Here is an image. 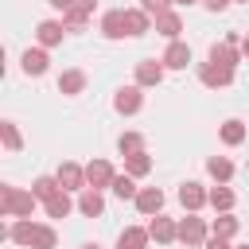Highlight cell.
I'll list each match as a JSON object with an SVG mask.
<instances>
[{
  "instance_id": "38",
  "label": "cell",
  "mask_w": 249,
  "mask_h": 249,
  "mask_svg": "<svg viewBox=\"0 0 249 249\" xmlns=\"http://www.w3.org/2000/svg\"><path fill=\"white\" fill-rule=\"evenodd\" d=\"M187 4H195V0H175V8H187Z\"/></svg>"
},
{
  "instance_id": "22",
  "label": "cell",
  "mask_w": 249,
  "mask_h": 249,
  "mask_svg": "<svg viewBox=\"0 0 249 249\" xmlns=\"http://www.w3.org/2000/svg\"><path fill=\"white\" fill-rule=\"evenodd\" d=\"M218 136H222V144H230V148H237L241 140H245V124L237 121V117H230L222 128H218Z\"/></svg>"
},
{
  "instance_id": "41",
  "label": "cell",
  "mask_w": 249,
  "mask_h": 249,
  "mask_svg": "<svg viewBox=\"0 0 249 249\" xmlns=\"http://www.w3.org/2000/svg\"><path fill=\"white\" fill-rule=\"evenodd\" d=\"M237 4H249V0H237Z\"/></svg>"
},
{
  "instance_id": "4",
  "label": "cell",
  "mask_w": 249,
  "mask_h": 249,
  "mask_svg": "<svg viewBox=\"0 0 249 249\" xmlns=\"http://www.w3.org/2000/svg\"><path fill=\"white\" fill-rule=\"evenodd\" d=\"M113 179H117V171H113L109 160H89V163H86V183H89V187L105 191V187H113Z\"/></svg>"
},
{
  "instance_id": "8",
  "label": "cell",
  "mask_w": 249,
  "mask_h": 249,
  "mask_svg": "<svg viewBox=\"0 0 249 249\" xmlns=\"http://www.w3.org/2000/svg\"><path fill=\"white\" fill-rule=\"evenodd\" d=\"M140 89H144V86H124V89H117L113 109H117V113H124V117L140 113V105H144V93H140Z\"/></svg>"
},
{
  "instance_id": "24",
  "label": "cell",
  "mask_w": 249,
  "mask_h": 249,
  "mask_svg": "<svg viewBox=\"0 0 249 249\" xmlns=\"http://www.w3.org/2000/svg\"><path fill=\"white\" fill-rule=\"evenodd\" d=\"M31 191H35V198H39V202H47L51 195H58V191H62V183H58V175H39V179L31 183Z\"/></svg>"
},
{
  "instance_id": "5",
  "label": "cell",
  "mask_w": 249,
  "mask_h": 249,
  "mask_svg": "<svg viewBox=\"0 0 249 249\" xmlns=\"http://www.w3.org/2000/svg\"><path fill=\"white\" fill-rule=\"evenodd\" d=\"M58 183H62V191H86L89 183H86V167L82 163H74V160H66V163H58Z\"/></svg>"
},
{
  "instance_id": "19",
  "label": "cell",
  "mask_w": 249,
  "mask_h": 249,
  "mask_svg": "<svg viewBox=\"0 0 249 249\" xmlns=\"http://www.w3.org/2000/svg\"><path fill=\"white\" fill-rule=\"evenodd\" d=\"M82 89H86V74H82V70H62V74H58V93L78 97Z\"/></svg>"
},
{
  "instance_id": "23",
  "label": "cell",
  "mask_w": 249,
  "mask_h": 249,
  "mask_svg": "<svg viewBox=\"0 0 249 249\" xmlns=\"http://www.w3.org/2000/svg\"><path fill=\"white\" fill-rule=\"evenodd\" d=\"M124 171H128L132 179L148 175V171H152V156H148V152H132V156H124Z\"/></svg>"
},
{
  "instance_id": "25",
  "label": "cell",
  "mask_w": 249,
  "mask_h": 249,
  "mask_svg": "<svg viewBox=\"0 0 249 249\" xmlns=\"http://www.w3.org/2000/svg\"><path fill=\"white\" fill-rule=\"evenodd\" d=\"M237 226H241V222H237V218H233V214L226 210V214H218V218L210 222V233H214V237H226V241H230V237L237 233Z\"/></svg>"
},
{
  "instance_id": "26",
  "label": "cell",
  "mask_w": 249,
  "mask_h": 249,
  "mask_svg": "<svg viewBox=\"0 0 249 249\" xmlns=\"http://www.w3.org/2000/svg\"><path fill=\"white\" fill-rule=\"evenodd\" d=\"M128 12V35H144V31H152V16L144 12V8H124Z\"/></svg>"
},
{
  "instance_id": "1",
  "label": "cell",
  "mask_w": 249,
  "mask_h": 249,
  "mask_svg": "<svg viewBox=\"0 0 249 249\" xmlns=\"http://www.w3.org/2000/svg\"><path fill=\"white\" fill-rule=\"evenodd\" d=\"M35 202H39L35 191H19V187H12V183L0 187V214H4V218H31Z\"/></svg>"
},
{
  "instance_id": "12",
  "label": "cell",
  "mask_w": 249,
  "mask_h": 249,
  "mask_svg": "<svg viewBox=\"0 0 249 249\" xmlns=\"http://www.w3.org/2000/svg\"><path fill=\"white\" fill-rule=\"evenodd\" d=\"M93 8H97V0H78L70 12H62V23H66V31H82V27L89 23Z\"/></svg>"
},
{
  "instance_id": "21",
  "label": "cell",
  "mask_w": 249,
  "mask_h": 249,
  "mask_svg": "<svg viewBox=\"0 0 249 249\" xmlns=\"http://www.w3.org/2000/svg\"><path fill=\"white\" fill-rule=\"evenodd\" d=\"M237 58H241V47H233V43H214V47H210V62L237 66Z\"/></svg>"
},
{
  "instance_id": "39",
  "label": "cell",
  "mask_w": 249,
  "mask_h": 249,
  "mask_svg": "<svg viewBox=\"0 0 249 249\" xmlns=\"http://www.w3.org/2000/svg\"><path fill=\"white\" fill-rule=\"evenodd\" d=\"M82 249H97V245H82Z\"/></svg>"
},
{
  "instance_id": "20",
  "label": "cell",
  "mask_w": 249,
  "mask_h": 249,
  "mask_svg": "<svg viewBox=\"0 0 249 249\" xmlns=\"http://www.w3.org/2000/svg\"><path fill=\"white\" fill-rule=\"evenodd\" d=\"M43 210H47V218H66V214L74 210V198H70V191H58V195H51V198L43 202Z\"/></svg>"
},
{
  "instance_id": "17",
  "label": "cell",
  "mask_w": 249,
  "mask_h": 249,
  "mask_svg": "<svg viewBox=\"0 0 249 249\" xmlns=\"http://www.w3.org/2000/svg\"><path fill=\"white\" fill-rule=\"evenodd\" d=\"M187 62H191V47L179 43V39H171L167 51H163V66L167 70H187Z\"/></svg>"
},
{
  "instance_id": "3",
  "label": "cell",
  "mask_w": 249,
  "mask_h": 249,
  "mask_svg": "<svg viewBox=\"0 0 249 249\" xmlns=\"http://www.w3.org/2000/svg\"><path fill=\"white\" fill-rule=\"evenodd\" d=\"M198 78H202V86L222 89V86H230V82H233V66H222V62H202V66H198Z\"/></svg>"
},
{
  "instance_id": "33",
  "label": "cell",
  "mask_w": 249,
  "mask_h": 249,
  "mask_svg": "<svg viewBox=\"0 0 249 249\" xmlns=\"http://www.w3.org/2000/svg\"><path fill=\"white\" fill-rule=\"evenodd\" d=\"M140 8H144V12L152 16V19H156L160 12H167V8H175V0H140Z\"/></svg>"
},
{
  "instance_id": "13",
  "label": "cell",
  "mask_w": 249,
  "mask_h": 249,
  "mask_svg": "<svg viewBox=\"0 0 249 249\" xmlns=\"http://www.w3.org/2000/svg\"><path fill=\"white\" fill-rule=\"evenodd\" d=\"M62 35H66V23L62 19H43L39 27H35V39H39V47H58L62 43Z\"/></svg>"
},
{
  "instance_id": "27",
  "label": "cell",
  "mask_w": 249,
  "mask_h": 249,
  "mask_svg": "<svg viewBox=\"0 0 249 249\" xmlns=\"http://www.w3.org/2000/svg\"><path fill=\"white\" fill-rule=\"evenodd\" d=\"M206 171H210L218 183H230V179H233V163H230L226 156H210V160H206Z\"/></svg>"
},
{
  "instance_id": "31",
  "label": "cell",
  "mask_w": 249,
  "mask_h": 249,
  "mask_svg": "<svg viewBox=\"0 0 249 249\" xmlns=\"http://www.w3.org/2000/svg\"><path fill=\"white\" fill-rule=\"evenodd\" d=\"M58 245V233H54V226H35V241H31V249H54Z\"/></svg>"
},
{
  "instance_id": "2",
  "label": "cell",
  "mask_w": 249,
  "mask_h": 249,
  "mask_svg": "<svg viewBox=\"0 0 249 249\" xmlns=\"http://www.w3.org/2000/svg\"><path fill=\"white\" fill-rule=\"evenodd\" d=\"M206 233H210V226H206L202 218H195V210H187V218L179 222V241H187V245H206Z\"/></svg>"
},
{
  "instance_id": "11",
  "label": "cell",
  "mask_w": 249,
  "mask_h": 249,
  "mask_svg": "<svg viewBox=\"0 0 249 249\" xmlns=\"http://www.w3.org/2000/svg\"><path fill=\"white\" fill-rule=\"evenodd\" d=\"M132 202H136V210H140L144 218H156V214L163 210V191H160V187H140V195H136Z\"/></svg>"
},
{
  "instance_id": "15",
  "label": "cell",
  "mask_w": 249,
  "mask_h": 249,
  "mask_svg": "<svg viewBox=\"0 0 249 249\" xmlns=\"http://www.w3.org/2000/svg\"><path fill=\"white\" fill-rule=\"evenodd\" d=\"M78 210H82L86 218H101V214H105V198H101V191H97V187L78 191Z\"/></svg>"
},
{
  "instance_id": "29",
  "label": "cell",
  "mask_w": 249,
  "mask_h": 249,
  "mask_svg": "<svg viewBox=\"0 0 249 249\" xmlns=\"http://www.w3.org/2000/svg\"><path fill=\"white\" fill-rule=\"evenodd\" d=\"M233 202H237V198H233V191H230L226 183L210 187V206H214V210H222V214H226V210H233Z\"/></svg>"
},
{
  "instance_id": "7",
  "label": "cell",
  "mask_w": 249,
  "mask_h": 249,
  "mask_svg": "<svg viewBox=\"0 0 249 249\" xmlns=\"http://www.w3.org/2000/svg\"><path fill=\"white\" fill-rule=\"evenodd\" d=\"M19 66H23V74H27V78H43V74H47V66H51L47 47H27V51H23V58H19Z\"/></svg>"
},
{
  "instance_id": "35",
  "label": "cell",
  "mask_w": 249,
  "mask_h": 249,
  "mask_svg": "<svg viewBox=\"0 0 249 249\" xmlns=\"http://www.w3.org/2000/svg\"><path fill=\"white\" fill-rule=\"evenodd\" d=\"M206 249H230L226 237H206Z\"/></svg>"
},
{
  "instance_id": "30",
  "label": "cell",
  "mask_w": 249,
  "mask_h": 249,
  "mask_svg": "<svg viewBox=\"0 0 249 249\" xmlns=\"http://www.w3.org/2000/svg\"><path fill=\"white\" fill-rule=\"evenodd\" d=\"M0 136H4V148H8V152H19V148H23V136H19L16 121H0Z\"/></svg>"
},
{
  "instance_id": "14",
  "label": "cell",
  "mask_w": 249,
  "mask_h": 249,
  "mask_svg": "<svg viewBox=\"0 0 249 249\" xmlns=\"http://www.w3.org/2000/svg\"><path fill=\"white\" fill-rule=\"evenodd\" d=\"M152 27H156V31H160V35L171 43V39H179V31H183V19H179V12H175V8H167V12H160V16L152 19Z\"/></svg>"
},
{
  "instance_id": "18",
  "label": "cell",
  "mask_w": 249,
  "mask_h": 249,
  "mask_svg": "<svg viewBox=\"0 0 249 249\" xmlns=\"http://www.w3.org/2000/svg\"><path fill=\"white\" fill-rule=\"evenodd\" d=\"M148 241H152L148 226H128V230L117 237V249H148Z\"/></svg>"
},
{
  "instance_id": "36",
  "label": "cell",
  "mask_w": 249,
  "mask_h": 249,
  "mask_svg": "<svg viewBox=\"0 0 249 249\" xmlns=\"http://www.w3.org/2000/svg\"><path fill=\"white\" fill-rule=\"evenodd\" d=\"M47 4H51V8H58V12H70L78 0H47Z\"/></svg>"
},
{
  "instance_id": "6",
  "label": "cell",
  "mask_w": 249,
  "mask_h": 249,
  "mask_svg": "<svg viewBox=\"0 0 249 249\" xmlns=\"http://www.w3.org/2000/svg\"><path fill=\"white\" fill-rule=\"evenodd\" d=\"M101 35H105V39H124V35H128V12H124V8L105 12V16H101Z\"/></svg>"
},
{
  "instance_id": "28",
  "label": "cell",
  "mask_w": 249,
  "mask_h": 249,
  "mask_svg": "<svg viewBox=\"0 0 249 249\" xmlns=\"http://www.w3.org/2000/svg\"><path fill=\"white\" fill-rule=\"evenodd\" d=\"M109 191H113V195H117V198H121V202H124V198H136V195H140V187H136V179H132V175H128V171H124V175H117V179H113V187H109Z\"/></svg>"
},
{
  "instance_id": "37",
  "label": "cell",
  "mask_w": 249,
  "mask_h": 249,
  "mask_svg": "<svg viewBox=\"0 0 249 249\" xmlns=\"http://www.w3.org/2000/svg\"><path fill=\"white\" fill-rule=\"evenodd\" d=\"M241 54L249 58V35H241Z\"/></svg>"
},
{
  "instance_id": "34",
  "label": "cell",
  "mask_w": 249,
  "mask_h": 249,
  "mask_svg": "<svg viewBox=\"0 0 249 249\" xmlns=\"http://www.w3.org/2000/svg\"><path fill=\"white\" fill-rule=\"evenodd\" d=\"M202 4H206V8H210V12H226V8H230V4H233V0H202Z\"/></svg>"
},
{
  "instance_id": "10",
  "label": "cell",
  "mask_w": 249,
  "mask_h": 249,
  "mask_svg": "<svg viewBox=\"0 0 249 249\" xmlns=\"http://www.w3.org/2000/svg\"><path fill=\"white\" fill-rule=\"evenodd\" d=\"M163 70H167L163 58H144V62H136V86H144V89H148V86H160V82H163Z\"/></svg>"
},
{
  "instance_id": "9",
  "label": "cell",
  "mask_w": 249,
  "mask_h": 249,
  "mask_svg": "<svg viewBox=\"0 0 249 249\" xmlns=\"http://www.w3.org/2000/svg\"><path fill=\"white\" fill-rule=\"evenodd\" d=\"M179 202H183V210H202V206L210 202V191H206L202 183L187 179V183L179 187Z\"/></svg>"
},
{
  "instance_id": "32",
  "label": "cell",
  "mask_w": 249,
  "mask_h": 249,
  "mask_svg": "<svg viewBox=\"0 0 249 249\" xmlns=\"http://www.w3.org/2000/svg\"><path fill=\"white\" fill-rule=\"evenodd\" d=\"M117 148H121V156H132V152H144V136H140V132H121V140H117Z\"/></svg>"
},
{
  "instance_id": "42",
  "label": "cell",
  "mask_w": 249,
  "mask_h": 249,
  "mask_svg": "<svg viewBox=\"0 0 249 249\" xmlns=\"http://www.w3.org/2000/svg\"><path fill=\"white\" fill-rule=\"evenodd\" d=\"M245 167H249V163H245Z\"/></svg>"
},
{
  "instance_id": "16",
  "label": "cell",
  "mask_w": 249,
  "mask_h": 249,
  "mask_svg": "<svg viewBox=\"0 0 249 249\" xmlns=\"http://www.w3.org/2000/svg\"><path fill=\"white\" fill-rule=\"evenodd\" d=\"M148 233H152V241H160V245H171V241L179 237V226H175L171 218H163V214H156V218L148 222Z\"/></svg>"
},
{
  "instance_id": "40",
  "label": "cell",
  "mask_w": 249,
  "mask_h": 249,
  "mask_svg": "<svg viewBox=\"0 0 249 249\" xmlns=\"http://www.w3.org/2000/svg\"><path fill=\"white\" fill-rule=\"evenodd\" d=\"M233 249H249V245H233Z\"/></svg>"
}]
</instances>
